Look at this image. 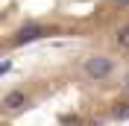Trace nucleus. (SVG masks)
<instances>
[{"label": "nucleus", "mask_w": 129, "mask_h": 126, "mask_svg": "<svg viewBox=\"0 0 129 126\" xmlns=\"http://www.w3.org/2000/svg\"><path fill=\"white\" fill-rule=\"evenodd\" d=\"M109 71H112V62H109V59H91V62L85 65V73H88L91 79L109 76Z\"/></svg>", "instance_id": "obj_1"}, {"label": "nucleus", "mask_w": 129, "mask_h": 126, "mask_svg": "<svg viewBox=\"0 0 129 126\" xmlns=\"http://www.w3.org/2000/svg\"><path fill=\"white\" fill-rule=\"evenodd\" d=\"M117 44H120V47H129V26H123V29L117 32Z\"/></svg>", "instance_id": "obj_4"}, {"label": "nucleus", "mask_w": 129, "mask_h": 126, "mask_svg": "<svg viewBox=\"0 0 129 126\" xmlns=\"http://www.w3.org/2000/svg\"><path fill=\"white\" fill-rule=\"evenodd\" d=\"M9 68H12V62H0V76H3V73H6Z\"/></svg>", "instance_id": "obj_5"}, {"label": "nucleus", "mask_w": 129, "mask_h": 126, "mask_svg": "<svg viewBox=\"0 0 129 126\" xmlns=\"http://www.w3.org/2000/svg\"><path fill=\"white\" fill-rule=\"evenodd\" d=\"M117 3H129V0H117Z\"/></svg>", "instance_id": "obj_6"}, {"label": "nucleus", "mask_w": 129, "mask_h": 126, "mask_svg": "<svg viewBox=\"0 0 129 126\" xmlns=\"http://www.w3.org/2000/svg\"><path fill=\"white\" fill-rule=\"evenodd\" d=\"M24 106H26V94L24 91H12L6 100H3V109L6 111H21Z\"/></svg>", "instance_id": "obj_2"}, {"label": "nucleus", "mask_w": 129, "mask_h": 126, "mask_svg": "<svg viewBox=\"0 0 129 126\" xmlns=\"http://www.w3.org/2000/svg\"><path fill=\"white\" fill-rule=\"evenodd\" d=\"M38 35H41L38 26H26V29H21V35H18V38H21V41H32V38H38Z\"/></svg>", "instance_id": "obj_3"}]
</instances>
